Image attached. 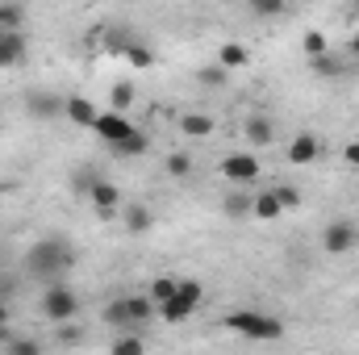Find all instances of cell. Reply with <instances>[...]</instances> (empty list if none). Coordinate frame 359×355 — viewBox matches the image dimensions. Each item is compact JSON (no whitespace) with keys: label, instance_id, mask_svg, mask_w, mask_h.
<instances>
[{"label":"cell","instance_id":"obj_22","mask_svg":"<svg viewBox=\"0 0 359 355\" xmlns=\"http://www.w3.org/2000/svg\"><path fill=\"white\" fill-rule=\"evenodd\" d=\"M130 46H134V34H130L126 25H113V29L104 34V51H109V55H126Z\"/></svg>","mask_w":359,"mask_h":355},{"label":"cell","instance_id":"obj_10","mask_svg":"<svg viewBox=\"0 0 359 355\" xmlns=\"http://www.w3.org/2000/svg\"><path fill=\"white\" fill-rule=\"evenodd\" d=\"M243 134H247L251 147H268L271 138H276V126H271L268 113H251V117L243 121Z\"/></svg>","mask_w":359,"mask_h":355},{"label":"cell","instance_id":"obj_6","mask_svg":"<svg viewBox=\"0 0 359 355\" xmlns=\"http://www.w3.org/2000/svg\"><path fill=\"white\" fill-rule=\"evenodd\" d=\"M92 130H96V138H100L104 147H117V142H126L130 134H138V130L130 126V117H121V113H113V109H109V113H100Z\"/></svg>","mask_w":359,"mask_h":355},{"label":"cell","instance_id":"obj_25","mask_svg":"<svg viewBox=\"0 0 359 355\" xmlns=\"http://www.w3.org/2000/svg\"><path fill=\"white\" fill-rule=\"evenodd\" d=\"M176 301H184L188 309H201V301H205V284H201V280H180Z\"/></svg>","mask_w":359,"mask_h":355},{"label":"cell","instance_id":"obj_3","mask_svg":"<svg viewBox=\"0 0 359 355\" xmlns=\"http://www.w3.org/2000/svg\"><path fill=\"white\" fill-rule=\"evenodd\" d=\"M38 314H42L46 322H55V326L76 322V318H80V297H76L67 284H46V293H42V301H38Z\"/></svg>","mask_w":359,"mask_h":355},{"label":"cell","instance_id":"obj_27","mask_svg":"<svg viewBox=\"0 0 359 355\" xmlns=\"http://www.w3.org/2000/svg\"><path fill=\"white\" fill-rule=\"evenodd\" d=\"M192 314H196V309H188V305H184V301H176V297H172L168 305H159V318H163V322H172V326H180V322H188Z\"/></svg>","mask_w":359,"mask_h":355},{"label":"cell","instance_id":"obj_19","mask_svg":"<svg viewBox=\"0 0 359 355\" xmlns=\"http://www.w3.org/2000/svg\"><path fill=\"white\" fill-rule=\"evenodd\" d=\"M147 147H151V138L138 130V134H130L126 142H117V147H109V151H113L117 159H138V155H147Z\"/></svg>","mask_w":359,"mask_h":355},{"label":"cell","instance_id":"obj_26","mask_svg":"<svg viewBox=\"0 0 359 355\" xmlns=\"http://www.w3.org/2000/svg\"><path fill=\"white\" fill-rule=\"evenodd\" d=\"M104 322L113 326V335H121V330H130V314H126V301H121V297L104 305Z\"/></svg>","mask_w":359,"mask_h":355},{"label":"cell","instance_id":"obj_12","mask_svg":"<svg viewBox=\"0 0 359 355\" xmlns=\"http://www.w3.org/2000/svg\"><path fill=\"white\" fill-rule=\"evenodd\" d=\"M126 301V314H130V326H142V322H151L155 314H159V305L147 297V293H134V297H121Z\"/></svg>","mask_w":359,"mask_h":355},{"label":"cell","instance_id":"obj_33","mask_svg":"<svg viewBox=\"0 0 359 355\" xmlns=\"http://www.w3.org/2000/svg\"><path fill=\"white\" fill-rule=\"evenodd\" d=\"M271 192H276V201H280V209H292V205H301V192H297L292 184H276Z\"/></svg>","mask_w":359,"mask_h":355},{"label":"cell","instance_id":"obj_23","mask_svg":"<svg viewBox=\"0 0 359 355\" xmlns=\"http://www.w3.org/2000/svg\"><path fill=\"white\" fill-rule=\"evenodd\" d=\"M284 209H280V201H276V192H259L255 196V209H251V217H259V222H276Z\"/></svg>","mask_w":359,"mask_h":355},{"label":"cell","instance_id":"obj_36","mask_svg":"<svg viewBox=\"0 0 359 355\" xmlns=\"http://www.w3.org/2000/svg\"><path fill=\"white\" fill-rule=\"evenodd\" d=\"M251 13H259V17H280V13H288V8L276 4V0H251Z\"/></svg>","mask_w":359,"mask_h":355},{"label":"cell","instance_id":"obj_2","mask_svg":"<svg viewBox=\"0 0 359 355\" xmlns=\"http://www.w3.org/2000/svg\"><path fill=\"white\" fill-rule=\"evenodd\" d=\"M222 326L243 335V339H251V343H271V339L284 335V322L271 318V314H259V309H234V314L222 318Z\"/></svg>","mask_w":359,"mask_h":355},{"label":"cell","instance_id":"obj_37","mask_svg":"<svg viewBox=\"0 0 359 355\" xmlns=\"http://www.w3.org/2000/svg\"><path fill=\"white\" fill-rule=\"evenodd\" d=\"M313 72H318V76H339V72H343V63H339V59H330V55H322V59H313Z\"/></svg>","mask_w":359,"mask_h":355},{"label":"cell","instance_id":"obj_18","mask_svg":"<svg viewBox=\"0 0 359 355\" xmlns=\"http://www.w3.org/2000/svg\"><path fill=\"white\" fill-rule=\"evenodd\" d=\"M151 226H155V213L147 205H126V230L130 234H147Z\"/></svg>","mask_w":359,"mask_h":355},{"label":"cell","instance_id":"obj_34","mask_svg":"<svg viewBox=\"0 0 359 355\" xmlns=\"http://www.w3.org/2000/svg\"><path fill=\"white\" fill-rule=\"evenodd\" d=\"M55 339H59V343H63V347H72V343H80V339H84V330H80V326H76V322H63V326H59V330H55Z\"/></svg>","mask_w":359,"mask_h":355},{"label":"cell","instance_id":"obj_24","mask_svg":"<svg viewBox=\"0 0 359 355\" xmlns=\"http://www.w3.org/2000/svg\"><path fill=\"white\" fill-rule=\"evenodd\" d=\"M176 288H180V280H176V276H159V280H155V284L147 288V297H151L155 305H168V301L176 297Z\"/></svg>","mask_w":359,"mask_h":355},{"label":"cell","instance_id":"obj_40","mask_svg":"<svg viewBox=\"0 0 359 355\" xmlns=\"http://www.w3.org/2000/svg\"><path fill=\"white\" fill-rule=\"evenodd\" d=\"M351 59H359V34L351 38Z\"/></svg>","mask_w":359,"mask_h":355},{"label":"cell","instance_id":"obj_20","mask_svg":"<svg viewBox=\"0 0 359 355\" xmlns=\"http://www.w3.org/2000/svg\"><path fill=\"white\" fill-rule=\"evenodd\" d=\"M130 105H134V84H130V80H117V84L109 88V109L126 117V109H130Z\"/></svg>","mask_w":359,"mask_h":355},{"label":"cell","instance_id":"obj_4","mask_svg":"<svg viewBox=\"0 0 359 355\" xmlns=\"http://www.w3.org/2000/svg\"><path fill=\"white\" fill-rule=\"evenodd\" d=\"M355 243H359V230H355V222H347V217H334L322 230V251L326 255H347Z\"/></svg>","mask_w":359,"mask_h":355},{"label":"cell","instance_id":"obj_15","mask_svg":"<svg viewBox=\"0 0 359 355\" xmlns=\"http://www.w3.org/2000/svg\"><path fill=\"white\" fill-rule=\"evenodd\" d=\"M63 117H72L76 126H88V130H92L100 113H96V105H92V100H84V96H67V109H63Z\"/></svg>","mask_w":359,"mask_h":355},{"label":"cell","instance_id":"obj_16","mask_svg":"<svg viewBox=\"0 0 359 355\" xmlns=\"http://www.w3.org/2000/svg\"><path fill=\"white\" fill-rule=\"evenodd\" d=\"M217 63H222L226 72H234V67H247V63H251V51H247L243 42H222V51H217Z\"/></svg>","mask_w":359,"mask_h":355},{"label":"cell","instance_id":"obj_5","mask_svg":"<svg viewBox=\"0 0 359 355\" xmlns=\"http://www.w3.org/2000/svg\"><path fill=\"white\" fill-rule=\"evenodd\" d=\"M217 172L230 180V184H243V188H247L251 180L259 176V159H255L251 151H234V155H226V159H222V168H217Z\"/></svg>","mask_w":359,"mask_h":355},{"label":"cell","instance_id":"obj_39","mask_svg":"<svg viewBox=\"0 0 359 355\" xmlns=\"http://www.w3.org/2000/svg\"><path fill=\"white\" fill-rule=\"evenodd\" d=\"M343 163L359 172V142H347V147H343Z\"/></svg>","mask_w":359,"mask_h":355},{"label":"cell","instance_id":"obj_1","mask_svg":"<svg viewBox=\"0 0 359 355\" xmlns=\"http://www.w3.org/2000/svg\"><path fill=\"white\" fill-rule=\"evenodd\" d=\"M72 267H76V247L63 234H46L42 243H34L25 251V272L34 280H55V276H63Z\"/></svg>","mask_w":359,"mask_h":355},{"label":"cell","instance_id":"obj_17","mask_svg":"<svg viewBox=\"0 0 359 355\" xmlns=\"http://www.w3.org/2000/svg\"><path fill=\"white\" fill-rule=\"evenodd\" d=\"M109 355H147V339H142V335H130V330H121V335H113Z\"/></svg>","mask_w":359,"mask_h":355},{"label":"cell","instance_id":"obj_7","mask_svg":"<svg viewBox=\"0 0 359 355\" xmlns=\"http://www.w3.org/2000/svg\"><path fill=\"white\" fill-rule=\"evenodd\" d=\"M63 109H67V96H59V92H29L25 96V113L38 121H55V117H63Z\"/></svg>","mask_w":359,"mask_h":355},{"label":"cell","instance_id":"obj_30","mask_svg":"<svg viewBox=\"0 0 359 355\" xmlns=\"http://www.w3.org/2000/svg\"><path fill=\"white\" fill-rule=\"evenodd\" d=\"M301 46H305V55H309V59H322V55H326V34L309 29V34L301 38Z\"/></svg>","mask_w":359,"mask_h":355},{"label":"cell","instance_id":"obj_29","mask_svg":"<svg viewBox=\"0 0 359 355\" xmlns=\"http://www.w3.org/2000/svg\"><path fill=\"white\" fill-rule=\"evenodd\" d=\"M226 76H230V72H226L222 63H209V67H201V72H196V80H201L205 88H217V84H226Z\"/></svg>","mask_w":359,"mask_h":355},{"label":"cell","instance_id":"obj_38","mask_svg":"<svg viewBox=\"0 0 359 355\" xmlns=\"http://www.w3.org/2000/svg\"><path fill=\"white\" fill-rule=\"evenodd\" d=\"M13 339V309L0 301V343H8Z\"/></svg>","mask_w":359,"mask_h":355},{"label":"cell","instance_id":"obj_32","mask_svg":"<svg viewBox=\"0 0 359 355\" xmlns=\"http://www.w3.org/2000/svg\"><path fill=\"white\" fill-rule=\"evenodd\" d=\"M126 59H130L134 67H151V63H155V51H151V46H142V42H134V46L126 51Z\"/></svg>","mask_w":359,"mask_h":355},{"label":"cell","instance_id":"obj_11","mask_svg":"<svg viewBox=\"0 0 359 355\" xmlns=\"http://www.w3.org/2000/svg\"><path fill=\"white\" fill-rule=\"evenodd\" d=\"M25 55H29L25 34H0V67H17Z\"/></svg>","mask_w":359,"mask_h":355},{"label":"cell","instance_id":"obj_31","mask_svg":"<svg viewBox=\"0 0 359 355\" xmlns=\"http://www.w3.org/2000/svg\"><path fill=\"white\" fill-rule=\"evenodd\" d=\"M163 172H168V176H188V172H192V155H184V151H176V155H168Z\"/></svg>","mask_w":359,"mask_h":355},{"label":"cell","instance_id":"obj_9","mask_svg":"<svg viewBox=\"0 0 359 355\" xmlns=\"http://www.w3.org/2000/svg\"><path fill=\"white\" fill-rule=\"evenodd\" d=\"M88 201L96 205V213H100V217H113V209L121 205V188H117L113 180H96V184H92V192H88Z\"/></svg>","mask_w":359,"mask_h":355},{"label":"cell","instance_id":"obj_28","mask_svg":"<svg viewBox=\"0 0 359 355\" xmlns=\"http://www.w3.org/2000/svg\"><path fill=\"white\" fill-rule=\"evenodd\" d=\"M4 351L8 355H42V343L29 339V335H13V339L4 343Z\"/></svg>","mask_w":359,"mask_h":355},{"label":"cell","instance_id":"obj_8","mask_svg":"<svg viewBox=\"0 0 359 355\" xmlns=\"http://www.w3.org/2000/svg\"><path fill=\"white\" fill-rule=\"evenodd\" d=\"M318 155H322V142H318V134H309V130L292 134V142H288V163L305 168V163H313Z\"/></svg>","mask_w":359,"mask_h":355},{"label":"cell","instance_id":"obj_21","mask_svg":"<svg viewBox=\"0 0 359 355\" xmlns=\"http://www.w3.org/2000/svg\"><path fill=\"white\" fill-rule=\"evenodd\" d=\"M25 25V4H0V34H21Z\"/></svg>","mask_w":359,"mask_h":355},{"label":"cell","instance_id":"obj_35","mask_svg":"<svg viewBox=\"0 0 359 355\" xmlns=\"http://www.w3.org/2000/svg\"><path fill=\"white\" fill-rule=\"evenodd\" d=\"M96 172H92V168H80V172H76V176H72V188H76V192H84V196H88L92 192V184H96Z\"/></svg>","mask_w":359,"mask_h":355},{"label":"cell","instance_id":"obj_13","mask_svg":"<svg viewBox=\"0 0 359 355\" xmlns=\"http://www.w3.org/2000/svg\"><path fill=\"white\" fill-rule=\"evenodd\" d=\"M180 134H188V138H209V134H217V121H213L209 113H184V117H180Z\"/></svg>","mask_w":359,"mask_h":355},{"label":"cell","instance_id":"obj_14","mask_svg":"<svg viewBox=\"0 0 359 355\" xmlns=\"http://www.w3.org/2000/svg\"><path fill=\"white\" fill-rule=\"evenodd\" d=\"M222 209H226V217H251L255 196H251L247 188H234V192H226V196H222Z\"/></svg>","mask_w":359,"mask_h":355}]
</instances>
